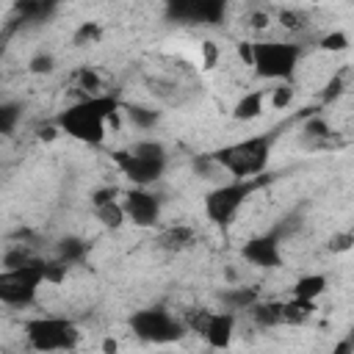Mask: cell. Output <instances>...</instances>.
I'll return each mask as SVG.
<instances>
[{
	"label": "cell",
	"mask_w": 354,
	"mask_h": 354,
	"mask_svg": "<svg viewBox=\"0 0 354 354\" xmlns=\"http://www.w3.org/2000/svg\"><path fill=\"white\" fill-rule=\"evenodd\" d=\"M119 108L122 102L113 94H86L83 100L64 108L55 124L69 138L88 147H100L108 138V124H116Z\"/></svg>",
	"instance_id": "obj_1"
},
{
	"label": "cell",
	"mask_w": 354,
	"mask_h": 354,
	"mask_svg": "<svg viewBox=\"0 0 354 354\" xmlns=\"http://www.w3.org/2000/svg\"><path fill=\"white\" fill-rule=\"evenodd\" d=\"M271 136H249L241 138L235 144H227L221 149H216L210 158L230 171L235 180H254L266 171L268 158H271Z\"/></svg>",
	"instance_id": "obj_2"
},
{
	"label": "cell",
	"mask_w": 354,
	"mask_h": 354,
	"mask_svg": "<svg viewBox=\"0 0 354 354\" xmlns=\"http://www.w3.org/2000/svg\"><path fill=\"white\" fill-rule=\"evenodd\" d=\"M113 163L116 169L133 183V185H152L163 177L166 171V147L155 138H144V141H136L133 147L127 149H116L113 155Z\"/></svg>",
	"instance_id": "obj_3"
},
{
	"label": "cell",
	"mask_w": 354,
	"mask_h": 354,
	"mask_svg": "<svg viewBox=\"0 0 354 354\" xmlns=\"http://www.w3.org/2000/svg\"><path fill=\"white\" fill-rule=\"evenodd\" d=\"M44 282V260H28L22 266L0 268V304L28 307L36 301V293Z\"/></svg>",
	"instance_id": "obj_4"
},
{
	"label": "cell",
	"mask_w": 354,
	"mask_h": 354,
	"mask_svg": "<svg viewBox=\"0 0 354 354\" xmlns=\"http://www.w3.org/2000/svg\"><path fill=\"white\" fill-rule=\"evenodd\" d=\"M25 337L36 351H69L77 346L80 329L64 315H39L25 324Z\"/></svg>",
	"instance_id": "obj_5"
},
{
	"label": "cell",
	"mask_w": 354,
	"mask_h": 354,
	"mask_svg": "<svg viewBox=\"0 0 354 354\" xmlns=\"http://www.w3.org/2000/svg\"><path fill=\"white\" fill-rule=\"evenodd\" d=\"M301 61V47L293 41H252L254 72L266 80H288Z\"/></svg>",
	"instance_id": "obj_6"
},
{
	"label": "cell",
	"mask_w": 354,
	"mask_h": 354,
	"mask_svg": "<svg viewBox=\"0 0 354 354\" xmlns=\"http://www.w3.org/2000/svg\"><path fill=\"white\" fill-rule=\"evenodd\" d=\"M130 329H133V335L138 340L155 343V346L177 343L185 335V324L180 318H174L166 307H144V310H136L130 315Z\"/></svg>",
	"instance_id": "obj_7"
},
{
	"label": "cell",
	"mask_w": 354,
	"mask_h": 354,
	"mask_svg": "<svg viewBox=\"0 0 354 354\" xmlns=\"http://www.w3.org/2000/svg\"><path fill=\"white\" fill-rule=\"evenodd\" d=\"M254 191V180H230V183H221L216 185L213 191L205 194V216L207 221L218 224V227H227L235 221L238 210L243 207V202L252 196Z\"/></svg>",
	"instance_id": "obj_8"
},
{
	"label": "cell",
	"mask_w": 354,
	"mask_h": 354,
	"mask_svg": "<svg viewBox=\"0 0 354 354\" xmlns=\"http://www.w3.org/2000/svg\"><path fill=\"white\" fill-rule=\"evenodd\" d=\"M230 0H166V17L180 25H218Z\"/></svg>",
	"instance_id": "obj_9"
},
{
	"label": "cell",
	"mask_w": 354,
	"mask_h": 354,
	"mask_svg": "<svg viewBox=\"0 0 354 354\" xmlns=\"http://www.w3.org/2000/svg\"><path fill=\"white\" fill-rule=\"evenodd\" d=\"M191 332L202 335L210 348H227L235 335V313L232 310H199L188 318Z\"/></svg>",
	"instance_id": "obj_10"
},
{
	"label": "cell",
	"mask_w": 354,
	"mask_h": 354,
	"mask_svg": "<svg viewBox=\"0 0 354 354\" xmlns=\"http://www.w3.org/2000/svg\"><path fill=\"white\" fill-rule=\"evenodd\" d=\"M119 202H122V210H124V218L136 227H155L160 221V210H163V202L158 194H152L147 185H133L130 191L119 194Z\"/></svg>",
	"instance_id": "obj_11"
},
{
	"label": "cell",
	"mask_w": 354,
	"mask_h": 354,
	"mask_svg": "<svg viewBox=\"0 0 354 354\" xmlns=\"http://www.w3.org/2000/svg\"><path fill=\"white\" fill-rule=\"evenodd\" d=\"M241 257L257 268H277L282 266V249H279V235L277 232H263L249 238L241 246Z\"/></svg>",
	"instance_id": "obj_12"
},
{
	"label": "cell",
	"mask_w": 354,
	"mask_h": 354,
	"mask_svg": "<svg viewBox=\"0 0 354 354\" xmlns=\"http://www.w3.org/2000/svg\"><path fill=\"white\" fill-rule=\"evenodd\" d=\"M263 111H266V88H252L235 100L230 113L235 122H254L263 116Z\"/></svg>",
	"instance_id": "obj_13"
},
{
	"label": "cell",
	"mask_w": 354,
	"mask_h": 354,
	"mask_svg": "<svg viewBox=\"0 0 354 354\" xmlns=\"http://www.w3.org/2000/svg\"><path fill=\"white\" fill-rule=\"evenodd\" d=\"M194 241H196V232H194V227H188V224H174V227L163 230V235H160V246L169 249V252L191 249Z\"/></svg>",
	"instance_id": "obj_14"
},
{
	"label": "cell",
	"mask_w": 354,
	"mask_h": 354,
	"mask_svg": "<svg viewBox=\"0 0 354 354\" xmlns=\"http://www.w3.org/2000/svg\"><path fill=\"white\" fill-rule=\"evenodd\" d=\"M326 288H329L326 274H304V277H299V279L293 282V296H296V299H310V301H315V299H321V296L326 293Z\"/></svg>",
	"instance_id": "obj_15"
},
{
	"label": "cell",
	"mask_w": 354,
	"mask_h": 354,
	"mask_svg": "<svg viewBox=\"0 0 354 354\" xmlns=\"http://www.w3.org/2000/svg\"><path fill=\"white\" fill-rule=\"evenodd\" d=\"M315 313V301H310V299H288V301H282V324H288V326H299V324H304V321H310V315Z\"/></svg>",
	"instance_id": "obj_16"
},
{
	"label": "cell",
	"mask_w": 354,
	"mask_h": 354,
	"mask_svg": "<svg viewBox=\"0 0 354 354\" xmlns=\"http://www.w3.org/2000/svg\"><path fill=\"white\" fill-rule=\"evenodd\" d=\"M249 315L260 326H282V301H254L249 307Z\"/></svg>",
	"instance_id": "obj_17"
},
{
	"label": "cell",
	"mask_w": 354,
	"mask_h": 354,
	"mask_svg": "<svg viewBox=\"0 0 354 354\" xmlns=\"http://www.w3.org/2000/svg\"><path fill=\"white\" fill-rule=\"evenodd\" d=\"M94 216H97V221H100L102 227H108V230H119V227L127 221L119 196H116V199H108V202H102V205H94Z\"/></svg>",
	"instance_id": "obj_18"
},
{
	"label": "cell",
	"mask_w": 354,
	"mask_h": 354,
	"mask_svg": "<svg viewBox=\"0 0 354 354\" xmlns=\"http://www.w3.org/2000/svg\"><path fill=\"white\" fill-rule=\"evenodd\" d=\"M293 97H296V91H293V86H290L288 80H277V86L266 94V100H268L271 108H277V111L290 108V105H293Z\"/></svg>",
	"instance_id": "obj_19"
},
{
	"label": "cell",
	"mask_w": 354,
	"mask_h": 354,
	"mask_svg": "<svg viewBox=\"0 0 354 354\" xmlns=\"http://www.w3.org/2000/svg\"><path fill=\"white\" fill-rule=\"evenodd\" d=\"M22 119L19 102H0V136H11Z\"/></svg>",
	"instance_id": "obj_20"
},
{
	"label": "cell",
	"mask_w": 354,
	"mask_h": 354,
	"mask_svg": "<svg viewBox=\"0 0 354 354\" xmlns=\"http://www.w3.org/2000/svg\"><path fill=\"white\" fill-rule=\"evenodd\" d=\"M102 39V25L100 22H80L77 25V30H75V36H72V41H75V47H88V44H97Z\"/></svg>",
	"instance_id": "obj_21"
},
{
	"label": "cell",
	"mask_w": 354,
	"mask_h": 354,
	"mask_svg": "<svg viewBox=\"0 0 354 354\" xmlns=\"http://www.w3.org/2000/svg\"><path fill=\"white\" fill-rule=\"evenodd\" d=\"M83 257H86V243L80 238H64L58 243V260H64L66 266H72V263H77Z\"/></svg>",
	"instance_id": "obj_22"
},
{
	"label": "cell",
	"mask_w": 354,
	"mask_h": 354,
	"mask_svg": "<svg viewBox=\"0 0 354 354\" xmlns=\"http://www.w3.org/2000/svg\"><path fill=\"white\" fill-rule=\"evenodd\" d=\"M221 299L227 301L230 310H249L257 301V290H252V288H235V290L224 293Z\"/></svg>",
	"instance_id": "obj_23"
},
{
	"label": "cell",
	"mask_w": 354,
	"mask_h": 354,
	"mask_svg": "<svg viewBox=\"0 0 354 354\" xmlns=\"http://www.w3.org/2000/svg\"><path fill=\"white\" fill-rule=\"evenodd\" d=\"M348 33L346 30H329V33H324L321 36V41H318V47L324 50V53H346L348 50Z\"/></svg>",
	"instance_id": "obj_24"
},
{
	"label": "cell",
	"mask_w": 354,
	"mask_h": 354,
	"mask_svg": "<svg viewBox=\"0 0 354 354\" xmlns=\"http://www.w3.org/2000/svg\"><path fill=\"white\" fill-rule=\"evenodd\" d=\"M127 116L136 127H155L158 119H160V111H152V108H141V105H130L127 108Z\"/></svg>",
	"instance_id": "obj_25"
},
{
	"label": "cell",
	"mask_w": 354,
	"mask_h": 354,
	"mask_svg": "<svg viewBox=\"0 0 354 354\" xmlns=\"http://www.w3.org/2000/svg\"><path fill=\"white\" fill-rule=\"evenodd\" d=\"M17 8H19V14L28 17V19H41V17L53 8V0H22Z\"/></svg>",
	"instance_id": "obj_26"
},
{
	"label": "cell",
	"mask_w": 354,
	"mask_h": 354,
	"mask_svg": "<svg viewBox=\"0 0 354 354\" xmlns=\"http://www.w3.org/2000/svg\"><path fill=\"white\" fill-rule=\"evenodd\" d=\"M100 86H102V80H100V75H97L94 69L83 66V69L77 72V88H83L86 94H100Z\"/></svg>",
	"instance_id": "obj_27"
},
{
	"label": "cell",
	"mask_w": 354,
	"mask_h": 354,
	"mask_svg": "<svg viewBox=\"0 0 354 354\" xmlns=\"http://www.w3.org/2000/svg\"><path fill=\"white\" fill-rule=\"evenodd\" d=\"M28 69H30L33 75H50V72L55 69V58H53L50 53H39V55H33V58H30Z\"/></svg>",
	"instance_id": "obj_28"
},
{
	"label": "cell",
	"mask_w": 354,
	"mask_h": 354,
	"mask_svg": "<svg viewBox=\"0 0 354 354\" xmlns=\"http://www.w3.org/2000/svg\"><path fill=\"white\" fill-rule=\"evenodd\" d=\"M279 25L293 33V30H301L304 28V17L299 11H293V8H288V11H279Z\"/></svg>",
	"instance_id": "obj_29"
},
{
	"label": "cell",
	"mask_w": 354,
	"mask_h": 354,
	"mask_svg": "<svg viewBox=\"0 0 354 354\" xmlns=\"http://www.w3.org/2000/svg\"><path fill=\"white\" fill-rule=\"evenodd\" d=\"M218 58H221V50L216 47V41H202V64H205V69H213L218 64Z\"/></svg>",
	"instance_id": "obj_30"
},
{
	"label": "cell",
	"mask_w": 354,
	"mask_h": 354,
	"mask_svg": "<svg viewBox=\"0 0 354 354\" xmlns=\"http://www.w3.org/2000/svg\"><path fill=\"white\" fill-rule=\"evenodd\" d=\"M304 133L313 136V138H326V136H329V124H326V119L313 116V119L304 124Z\"/></svg>",
	"instance_id": "obj_31"
},
{
	"label": "cell",
	"mask_w": 354,
	"mask_h": 354,
	"mask_svg": "<svg viewBox=\"0 0 354 354\" xmlns=\"http://www.w3.org/2000/svg\"><path fill=\"white\" fill-rule=\"evenodd\" d=\"M28 260H33L30 257V252H25V249H11V252H6V257H3V266L6 268H11V266H22V263H28Z\"/></svg>",
	"instance_id": "obj_32"
},
{
	"label": "cell",
	"mask_w": 354,
	"mask_h": 354,
	"mask_svg": "<svg viewBox=\"0 0 354 354\" xmlns=\"http://www.w3.org/2000/svg\"><path fill=\"white\" fill-rule=\"evenodd\" d=\"M116 196H119V191H116V188H111V185L97 188V191L91 194V207H94V205H102V202H108V199H116Z\"/></svg>",
	"instance_id": "obj_33"
},
{
	"label": "cell",
	"mask_w": 354,
	"mask_h": 354,
	"mask_svg": "<svg viewBox=\"0 0 354 354\" xmlns=\"http://www.w3.org/2000/svg\"><path fill=\"white\" fill-rule=\"evenodd\" d=\"M351 241H354V235H351V232H340V235H335V238H332L329 249H332V252H346V249H351Z\"/></svg>",
	"instance_id": "obj_34"
},
{
	"label": "cell",
	"mask_w": 354,
	"mask_h": 354,
	"mask_svg": "<svg viewBox=\"0 0 354 354\" xmlns=\"http://www.w3.org/2000/svg\"><path fill=\"white\" fill-rule=\"evenodd\" d=\"M268 22H271V17H268L266 11H257V14H252V28H254V30H263V28H268Z\"/></svg>",
	"instance_id": "obj_35"
},
{
	"label": "cell",
	"mask_w": 354,
	"mask_h": 354,
	"mask_svg": "<svg viewBox=\"0 0 354 354\" xmlns=\"http://www.w3.org/2000/svg\"><path fill=\"white\" fill-rule=\"evenodd\" d=\"M238 55H241L246 64H252V41H241V44H238Z\"/></svg>",
	"instance_id": "obj_36"
},
{
	"label": "cell",
	"mask_w": 354,
	"mask_h": 354,
	"mask_svg": "<svg viewBox=\"0 0 354 354\" xmlns=\"http://www.w3.org/2000/svg\"><path fill=\"white\" fill-rule=\"evenodd\" d=\"M58 133H61L58 124H55V127H41V130H39V138H41V141H53Z\"/></svg>",
	"instance_id": "obj_37"
},
{
	"label": "cell",
	"mask_w": 354,
	"mask_h": 354,
	"mask_svg": "<svg viewBox=\"0 0 354 354\" xmlns=\"http://www.w3.org/2000/svg\"><path fill=\"white\" fill-rule=\"evenodd\" d=\"M340 86H343V83H340V77L329 80V86H326V88H329V91H326V97H337V94H340Z\"/></svg>",
	"instance_id": "obj_38"
},
{
	"label": "cell",
	"mask_w": 354,
	"mask_h": 354,
	"mask_svg": "<svg viewBox=\"0 0 354 354\" xmlns=\"http://www.w3.org/2000/svg\"><path fill=\"white\" fill-rule=\"evenodd\" d=\"M102 348H105V351H113V348H116V343H113V340H105V343H102Z\"/></svg>",
	"instance_id": "obj_39"
},
{
	"label": "cell",
	"mask_w": 354,
	"mask_h": 354,
	"mask_svg": "<svg viewBox=\"0 0 354 354\" xmlns=\"http://www.w3.org/2000/svg\"><path fill=\"white\" fill-rule=\"evenodd\" d=\"M310 3H321V0H310Z\"/></svg>",
	"instance_id": "obj_40"
}]
</instances>
